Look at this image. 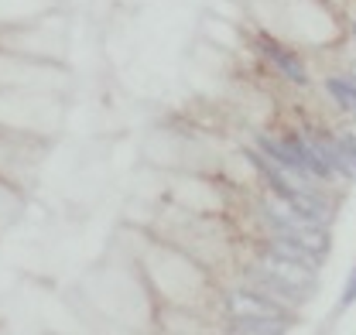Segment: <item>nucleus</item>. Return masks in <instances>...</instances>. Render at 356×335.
<instances>
[{"label": "nucleus", "instance_id": "nucleus-5", "mask_svg": "<svg viewBox=\"0 0 356 335\" xmlns=\"http://www.w3.org/2000/svg\"><path fill=\"white\" fill-rule=\"evenodd\" d=\"M353 301H356V267L350 274V281H346V288H343V308H350Z\"/></svg>", "mask_w": 356, "mask_h": 335}, {"label": "nucleus", "instance_id": "nucleus-3", "mask_svg": "<svg viewBox=\"0 0 356 335\" xmlns=\"http://www.w3.org/2000/svg\"><path fill=\"white\" fill-rule=\"evenodd\" d=\"M206 38L209 42H220L222 48H236L240 38H236V31H233V21H226V17H206Z\"/></svg>", "mask_w": 356, "mask_h": 335}, {"label": "nucleus", "instance_id": "nucleus-4", "mask_svg": "<svg viewBox=\"0 0 356 335\" xmlns=\"http://www.w3.org/2000/svg\"><path fill=\"white\" fill-rule=\"evenodd\" d=\"M325 89L332 92V99H336L343 110L356 113V79H329Z\"/></svg>", "mask_w": 356, "mask_h": 335}, {"label": "nucleus", "instance_id": "nucleus-2", "mask_svg": "<svg viewBox=\"0 0 356 335\" xmlns=\"http://www.w3.org/2000/svg\"><path fill=\"white\" fill-rule=\"evenodd\" d=\"M257 44H261V55H264L270 65H277V72H281V76H288L291 83H305V79H309V72H305V65L298 62V55H295V51H288L281 42H274L270 35H261Z\"/></svg>", "mask_w": 356, "mask_h": 335}, {"label": "nucleus", "instance_id": "nucleus-1", "mask_svg": "<svg viewBox=\"0 0 356 335\" xmlns=\"http://www.w3.org/2000/svg\"><path fill=\"white\" fill-rule=\"evenodd\" d=\"M284 24L302 35L305 42H329L336 38V24L329 17L325 7H318L315 0H284Z\"/></svg>", "mask_w": 356, "mask_h": 335}]
</instances>
